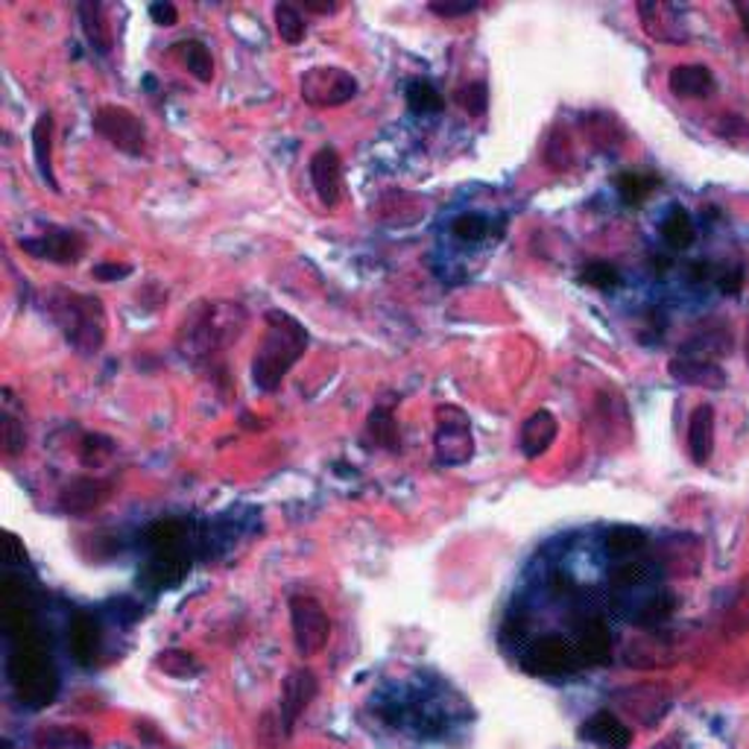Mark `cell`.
<instances>
[{
	"label": "cell",
	"mask_w": 749,
	"mask_h": 749,
	"mask_svg": "<svg viewBox=\"0 0 749 749\" xmlns=\"http://www.w3.org/2000/svg\"><path fill=\"white\" fill-rule=\"evenodd\" d=\"M451 235L460 240V243H484L489 238V219L484 214H475V211H463L457 217L451 219Z\"/></svg>",
	"instance_id": "22"
},
{
	"label": "cell",
	"mask_w": 749,
	"mask_h": 749,
	"mask_svg": "<svg viewBox=\"0 0 749 749\" xmlns=\"http://www.w3.org/2000/svg\"><path fill=\"white\" fill-rule=\"evenodd\" d=\"M47 311L62 329L73 348L92 355L106 343V308L97 296L73 290H54L47 296Z\"/></svg>",
	"instance_id": "3"
},
{
	"label": "cell",
	"mask_w": 749,
	"mask_h": 749,
	"mask_svg": "<svg viewBox=\"0 0 749 749\" xmlns=\"http://www.w3.org/2000/svg\"><path fill=\"white\" fill-rule=\"evenodd\" d=\"M712 411L709 407H700L694 413V421H691V437H688V445H691V457L694 463L703 466L709 454H712Z\"/></svg>",
	"instance_id": "21"
},
{
	"label": "cell",
	"mask_w": 749,
	"mask_h": 749,
	"mask_svg": "<svg viewBox=\"0 0 749 749\" xmlns=\"http://www.w3.org/2000/svg\"><path fill=\"white\" fill-rule=\"evenodd\" d=\"M80 19H83L85 38L92 41L94 50L109 54L111 50V27L106 24V10L100 3H80Z\"/></svg>",
	"instance_id": "18"
},
{
	"label": "cell",
	"mask_w": 749,
	"mask_h": 749,
	"mask_svg": "<svg viewBox=\"0 0 749 749\" xmlns=\"http://www.w3.org/2000/svg\"><path fill=\"white\" fill-rule=\"evenodd\" d=\"M463 106H466L468 111H475V115H484L486 111V100H489V94H486V85L484 83H472L468 88H463Z\"/></svg>",
	"instance_id": "28"
},
{
	"label": "cell",
	"mask_w": 749,
	"mask_h": 749,
	"mask_svg": "<svg viewBox=\"0 0 749 749\" xmlns=\"http://www.w3.org/2000/svg\"><path fill=\"white\" fill-rule=\"evenodd\" d=\"M132 273V266L129 264H97L94 266V278H100V282H118V278H127V275Z\"/></svg>",
	"instance_id": "30"
},
{
	"label": "cell",
	"mask_w": 749,
	"mask_h": 749,
	"mask_svg": "<svg viewBox=\"0 0 749 749\" xmlns=\"http://www.w3.org/2000/svg\"><path fill=\"white\" fill-rule=\"evenodd\" d=\"M477 3H430V12L433 15H442V19H454V15H468L475 12Z\"/></svg>",
	"instance_id": "31"
},
{
	"label": "cell",
	"mask_w": 749,
	"mask_h": 749,
	"mask_svg": "<svg viewBox=\"0 0 749 749\" xmlns=\"http://www.w3.org/2000/svg\"><path fill=\"white\" fill-rule=\"evenodd\" d=\"M109 489H111L109 480L80 477V480H73V484L62 492V510L71 512V515L92 512L94 507H100V503L109 498Z\"/></svg>",
	"instance_id": "13"
},
{
	"label": "cell",
	"mask_w": 749,
	"mask_h": 749,
	"mask_svg": "<svg viewBox=\"0 0 749 749\" xmlns=\"http://www.w3.org/2000/svg\"><path fill=\"white\" fill-rule=\"evenodd\" d=\"M705 85H712V76L705 68H677L670 73V88L682 97H700Z\"/></svg>",
	"instance_id": "24"
},
{
	"label": "cell",
	"mask_w": 749,
	"mask_h": 749,
	"mask_svg": "<svg viewBox=\"0 0 749 749\" xmlns=\"http://www.w3.org/2000/svg\"><path fill=\"white\" fill-rule=\"evenodd\" d=\"M33 156H36L38 174L54 191H59V182L54 176V115L41 111L33 127Z\"/></svg>",
	"instance_id": "14"
},
{
	"label": "cell",
	"mask_w": 749,
	"mask_h": 749,
	"mask_svg": "<svg viewBox=\"0 0 749 749\" xmlns=\"http://www.w3.org/2000/svg\"><path fill=\"white\" fill-rule=\"evenodd\" d=\"M674 744H677V740H665V744H658V747H653V749H670Z\"/></svg>",
	"instance_id": "33"
},
{
	"label": "cell",
	"mask_w": 749,
	"mask_h": 749,
	"mask_svg": "<svg viewBox=\"0 0 749 749\" xmlns=\"http://www.w3.org/2000/svg\"><path fill=\"white\" fill-rule=\"evenodd\" d=\"M618 193L623 197V202H641L650 193V182L641 176L623 174L618 176Z\"/></svg>",
	"instance_id": "27"
},
{
	"label": "cell",
	"mask_w": 749,
	"mask_h": 749,
	"mask_svg": "<svg viewBox=\"0 0 749 749\" xmlns=\"http://www.w3.org/2000/svg\"><path fill=\"white\" fill-rule=\"evenodd\" d=\"M317 677H313V670H308V667H299V670H293L290 677L284 679V691H282V717H284V726L287 729H293V723L299 721V714L311 705V700L317 697Z\"/></svg>",
	"instance_id": "10"
},
{
	"label": "cell",
	"mask_w": 749,
	"mask_h": 749,
	"mask_svg": "<svg viewBox=\"0 0 749 749\" xmlns=\"http://www.w3.org/2000/svg\"><path fill=\"white\" fill-rule=\"evenodd\" d=\"M308 348V331L290 313L270 311L264 317V337L252 357V381L258 390L275 393L293 366L299 364Z\"/></svg>",
	"instance_id": "2"
},
{
	"label": "cell",
	"mask_w": 749,
	"mask_h": 749,
	"mask_svg": "<svg viewBox=\"0 0 749 749\" xmlns=\"http://www.w3.org/2000/svg\"><path fill=\"white\" fill-rule=\"evenodd\" d=\"M290 627L299 656H317L331 639L329 615L320 601H313L308 594H296L290 601Z\"/></svg>",
	"instance_id": "6"
},
{
	"label": "cell",
	"mask_w": 749,
	"mask_h": 749,
	"mask_svg": "<svg viewBox=\"0 0 749 749\" xmlns=\"http://www.w3.org/2000/svg\"><path fill=\"white\" fill-rule=\"evenodd\" d=\"M311 185L325 209H337L343 200V158L334 146H320L311 156Z\"/></svg>",
	"instance_id": "9"
},
{
	"label": "cell",
	"mask_w": 749,
	"mask_h": 749,
	"mask_svg": "<svg viewBox=\"0 0 749 749\" xmlns=\"http://www.w3.org/2000/svg\"><path fill=\"white\" fill-rule=\"evenodd\" d=\"M521 665L533 677H568L583 662L576 656V647L571 641L562 635H545L521 656Z\"/></svg>",
	"instance_id": "7"
},
{
	"label": "cell",
	"mask_w": 749,
	"mask_h": 749,
	"mask_svg": "<svg viewBox=\"0 0 749 749\" xmlns=\"http://www.w3.org/2000/svg\"><path fill=\"white\" fill-rule=\"evenodd\" d=\"M299 94L313 109H337V106H346L348 100H355L357 80L343 68L320 64V68L305 71V76L299 80Z\"/></svg>",
	"instance_id": "4"
},
{
	"label": "cell",
	"mask_w": 749,
	"mask_h": 749,
	"mask_svg": "<svg viewBox=\"0 0 749 749\" xmlns=\"http://www.w3.org/2000/svg\"><path fill=\"white\" fill-rule=\"evenodd\" d=\"M179 56H182L185 68L191 73L193 80L202 85H209L214 80V59H211V50L202 45L200 38H185L179 41Z\"/></svg>",
	"instance_id": "17"
},
{
	"label": "cell",
	"mask_w": 749,
	"mask_h": 749,
	"mask_svg": "<svg viewBox=\"0 0 749 749\" xmlns=\"http://www.w3.org/2000/svg\"><path fill=\"white\" fill-rule=\"evenodd\" d=\"M94 132L109 141L115 150L138 158L146 153V127L135 111L127 106H100L94 111Z\"/></svg>",
	"instance_id": "5"
},
{
	"label": "cell",
	"mask_w": 749,
	"mask_h": 749,
	"mask_svg": "<svg viewBox=\"0 0 749 749\" xmlns=\"http://www.w3.org/2000/svg\"><path fill=\"white\" fill-rule=\"evenodd\" d=\"M580 735L604 749H627L632 744L630 726H623L613 712L592 714V717L583 723V732H580Z\"/></svg>",
	"instance_id": "12"
},
{
	"label": "cell",
	"mask_w": 749,
	"mask_h": 749,
	"mask_svg": "<svg viewBox=\"0 0 749 749\" xmlns=\"http://www.w3.org/2000/svg\"><path fill=\"white\" fill-rule=\"evenodd\" d=\"M247 329V311L238 302H197L185 313L176 346L185 360L202 366L231 343H238Z\"/></svg>",
	"instance_id": "1"
},
{
	"label": "cell",
	"mask_w": 749,
	"mask_h": 749,
	"mask_svg": "<svg viewBox=\"0 0 749 749\" xmlns=\"http://www.w3.org/2000/svg\"><path fill=\"white\" fill-rule=\"evenodd\" d=\"M583 282L588 284V287H597V290H615L618 287V270L609 264H604V261H594V264H588L583 270Z\"/></svg>",
	"instance_id": "26"
},
{
	"label": "cell",
	"mask_w": 749,
	"mask_h": 749,
	"mask_svg": "<svg viewBox=\"0 0 749 749\" xmlns=\"http://www.w3.org/2000/svg\"><path fill=\"white\" fill-rule=\"evenodd\" d=\"M404 97H407V106H411V111H416V115H433V111L442 109V94H439L430 83H425V80H413V83L407 85Z\"/></svg>",
	"instance_id": "23"
},
{
	"label": "cell",
	"mask_w": 749,
	"mask_h": 749,
	"mask_svg": "<svg viewBox=\"0 0 749 749\" xmlns=\"http://www.w3.org/2000/svg\"><path fill=\"white\" fill-rule=\"evenodd\" d=\"M0 430H3V454L7 457H15L27 448V433H24V421H19L10 413H3V421H0Z\"/></svg>",
	"instance_id": "25"
},
{
	"label": "cell",
	"mask_w": 749,
	"mask_h": 749,
	"mask_svg": "<svg viewBox=\"0 0 749 749\" xmlns=\"http://www.w3.org/2000/svg\"><path fill=\"white\" fill-rule=\"evenodd\" d=\"M71 653L80 665H92L94 656L100 653V627L94 621L92 615L80 613L71 621Z\"/></svg>",
	"instance_id": "15"
},
{
	"label": "cell",
	"mask_w": 749,
	"mask_h": 749,
	"mask_svg": "<svg viewBox=\"0 0 749 749\" xmlns=\"http://www.w3.org/2000/svg\"><path fill=\"white\" fill-rule=\"evenodd\" d=\"M366 433H369L378 445L390 448V451H395V448L402 445V437H399V421H395L393 411H387V407H374V411L369 413Z\"/></svg>",
	"instance_id": "20"
},
{
	"label": "cell",
	"mask_w": 749,
	"mask_h": 749,
	"mask_svg": "<svg viewBox=\"0 0 749 749\" xmlns=\"http://www.w3.org/2000/svg\"><path fill=\"white\" fill-rule=\"evenodd\" d=\"M19 247L24 252H29L33 258H41V261H54V264H76L80 258L85 255V238L80 231L59 229V226H50L45 235L38 238H21Z\"/></svg>",
	"instance_id": "8"
},
{
	"label": "cell",
	"mask_w": 749,
	"mask_h": 749,
	"mask_svg": "<svg viewBox=\"0 0 749 749\" xmlns=\"http://www.w3.org/2000/svg\"><path fill=\"white\" fill-rule=\"evenodd\" d=\"M305 10H308V12H320V15H325V12H337V3H331V7H325V3H311V0H305Z\"/></svg>",
	"instance_id": "32"
},
{
	"label": "cell",
	"mask_w": 749,
	"mask_h": 749,
	"mask_svg": "<svg viewBox=\"0 0 749 749\" xmlns=\"http://www.w3.org/2000/svg\"><path fill=\"white\" fill-rule=\"evenodd\" d=\"M437 457L445 466H460L472 457V430L466 419L442 421L437 433Z\"/></svg>",
	"instance_id": "11"
},
{
	"label": "cell",
	"mask_w": 749,
	"mask_h": 749,
	"mask_svg": "<svg viewBox=\"0 0 749 749\" xmlns=\"http://www.w3.org/2000/svg\"><path fill=\"white\" fill-rule=\"evenodd\" d=\"M557 430V419L548 411L533 413L531 419L524 421V428H521V448H524V454L527 457H539L542 451H548L554 445Z\"/></svg>",
	"instance_id": "16"
},
{
	"label": "cell",
	"mask_w": 749,
	"mask_h": 749,
	"mask_svg": "<svg viewBox=\"0 0 749 749\" xmlns=\"http://www.w3.org/2000/svg\"><path fill=\"white\" fill-rule=\"evenodd\" d=\"M273 21L275 33H278V38H282L284 45H299V41H305L308 24H305L302 12L296 10V7H290V3H275Z\"/></svg>",
	"instance_id": "19"
},
{
	"label": "cell",
	"mask_w": 749,
	"mask_h": 749,
	"mask_svg": "<svg viewBox=\"0 0 749 749\" xmlns=\"http://www.w3.org/2000/svg\"><path fill=\"white\" fill-rule=\"evenodd\" d=\"M150 19L156 21L158 27H174V24H179V10H176L174 3H167V0L165 3L158 0V3L150 7Z\"/></svg>",
	"instance_id": "29"
}]
</instances>
